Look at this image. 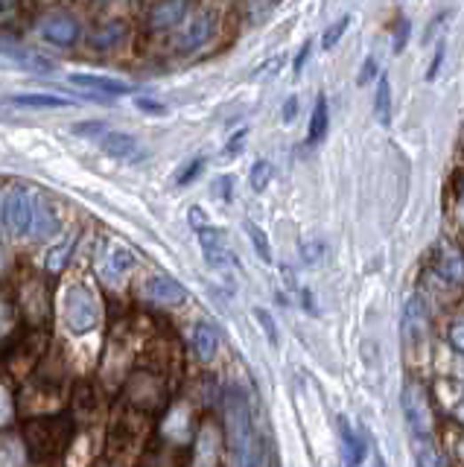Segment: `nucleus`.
<instances>
[{
  "mask_svg": "<svg viewBox=\"0 0 464 467\" xmlns=\"http://www.w3.org/2000/svg\"><path fill=\"white\" fill-rule=\"evenodd\" d=\"M312 53V42H307L304 47H301V53L295 56V74L301 76V71H304V65H307V58Z\"/></svg>",
  "mask_w": 464,
  "mask_h": 467,
  "instance_id": "a19ab883",
  "label": "nucleus"
},
{
  "mask_svg": "<svg viewBox=\"0 0 464 467\" xmlns=\"http://www.w3.org/2000/svg\"><path fill=\"white\" fill-rule=\"evenodd\" d=\"M271 175H275V170H271V164L269 161H257L255 167H251V175H248V182H251V191L255 193H263L269 182H271Z\"/></svg>",
  "mask_w": 464,
  "mask_h": 467,
  "instance_id": "bb28decb",
  "label": "nucleus"
},
{
  "mask_svg": "<svg viewBox=\"0 0 464 467\" xmlns=\"http://www.w3.org/2000/svg\"><path fill=\"white\" fill-rule=\"evenodd\" d=\"M225 432H228V447L234 453L237 467H260L255 421H251L248 397L243 394L240 385H228L225 392Z\"/></svg>",
  "mask_w": 464,
  "mask_h": 467,
  "instance_id": "f257e3e1",
  "label": "nucleus"
},
{
  "mask_svg": "<svg viewBox=\"0 0 464 467\" xmlns=\"http://www.w3.org/2000/svg\"><path fill=\"white\" fill-rule=\"evenodd\" d=\"M144 292H146L149 301L161 304V307H173V304H181V301L187 298L185 286H181L176 277H169V275H155V277H149L146 286H144Z\"/></svg>",
  "mask_w": 464,
  "mask_h": 467,
  "instance_id": "9b49d317",
  "label": "nucleus"
},
{
  "mask_svg": "<svg viewBox=\"0 0 464 467\" xmlns=\"http://www.w3.org/2000/svg\"><path fill=\"white\" fill-rule=\"evenodd\" d=\"M339 439H342V453H345V467H359V462L366 459V444L359 441V435L354 432V426H350L345 415L339 418Z\"/></svg>",
  "mask_w": 464,
  "mask_h": 467,
  "instance_id": "f3484780",
  "label": "nucleus"
},
{
  "mask_svg": "<svg viewBox=\"0 0 464 467\" xmlns=\"http://www.w3.org/2000/svg\"><path fill=\"white\" fill-rule=\"evenodd\" d=\"M255 319L263 324V331H266V339H269V345L275 347L278 345V324H275V319L269 315V310H263V307H255Z\"/></svg>",
  "mask_w": 464,
  "mask_h": 467,
  "instance_id": "c756f323",
  "label": "nucleus"
},
{
  "mask_svg": "<svg viewBox=\"0 0 464 467\" xmlns=\"http://www.w3.org/2000/svg\"><path fill=\"white\" fill-rule=\"evenodd\" d=\"M298 252H301V261H304L307 266H319L321 261H325L327 245H325V240H319V237H310V240L298 245Z\"/></svg>",
  "mask_w": 464,
  "mask_h": 467,
  "instance_id": "a878e982",
  "label": "nucleus"
},
{
  "mask_svg": "<svg viewBox=\"0 0 464 467\" xmlns=\"http://www.w3.org/2000/svg\"><path fill=\"white\" fill-rule=\"evenodd\" d=\"M350 27V15H342L339 21H333L327 29H325V35H321V47L325 50H333L339 44V38L345 35V29Z\"/></svg>",
  "mask_w": 464,
  "mask_h": 467,
  "instance_id": "c85d7f7f",
  "label": "nucleus"
},
{
  "mask_svg": "<svg viewBox=\"0 0 464 467\" xmlns=\"http://www.w3.org/2000/svg\"><path fill=\"white\" fill-rule=\"evenodd\" d=\"M6 103L18 105V108H67V105H74L70 99L56 97V94H15V97H9Z\"/></svg>",
  "mask_w": 464,
  "mask_h": 467,
  "instance_id": "4be33fe9",
  "label": "nucleus"
},
{
  "mask_svg": "<svg viewBox=\"0 0 464 467\" xmlns=\"http://www.w3.org/2000/svg\"><path fill=\"white\" fill-rule=\"evenodd\" d=\"M135 105L140 108V112H149V114H164L167 112V108L161 105V103H153V99H146V97H138Z\"/></svg>",
  "mask_w": 464,
  "mask_h": 467,
  "instance_id": "58836bf2",
  "label": "nucleus"
},
{
  "mask_svg": "<svg viewBox=\"0 0 464 467\" xmlns=\"http://www.w3.org/2000/svg\"><path fill=\"white\" fill-rule=\"evenodd\" d=\"M74 245H76V240H70V243H62V245H56L53 252L47 254V269L50 272H62L65 269V263L70 261V254H74Z\"/></svg>",
  "mask_w": 464,
  "mask_h": 467,
  "instance_id": "cd10ccee",
  "label": "nucleus"
},
{
  "mask_svg": "<svg viewBox=\"0 0 464 467\" xmlns=\"http://www.w3.org/2000/svg\"><path fill=\"white\" fill-rule=\"evenodd\" d=\"M201 167H205V161H201V158H196V161H190L187 167H185V170H181L178 173V178H176V184L178 187H185V184H190V182H193V178L201 173Z\"/></svg>",
  "mask_w": 464,
  "mask_h": 467,
  "instance_id": "473e14b6",
  "label": "nucleus"
},
{
  "mask_svg": "<svg viewBox=\"0 0 464 467\" xmlns=\"http://www.w3.org/2000/svg\"><path fill=\"white\" fill-rule=\"evenodd\" d=\"M403 333H406V339H423V333H427V307L418 295H412L406 310H403Z\"/></svg>",
  "mask_w": 464,
  "mask_h": 467,
  "instance_id": "2eb2a0df",
  "label": "nucleus"
},
{
  "mask_svg": "<svg viewBox=\"0 0 464 467\" xmlns=\"http://www.w3.org/2000/svg\"><path fill=\"white\" fill-rule=\"evenodd\" d=\"M33 220H35V196H29L24 187H12L4 193V225L15 237L33 234Z\"/></svg>",
  "mask_w": 464,
  "mask_h": 467,
  "instance_id": "39448f33",
  "label": "nucleus"
},
{
  "mask_svg": "<svg viewBox=\"0 0 464 467\" xmlns=\"http://www.w3.org/2000/svg\"><path fill=\"white\" fill-rule=\"evenodd\" d=\"M70 85L83 88L85 99H94V103H111V99L132 94V85L120 82V79H108V76H97V74H70L67 76Z\"/></svg>",
  "mask_w": 464,
  "mask_h": 467,
  "instance_id": "423d86ee",
  "label": "nucleus"
},
{
  "mask_svg": "<svg viewBox=\"0 0 464 467\" xmlns=\"http://www.w3.org/2000/svg\"><path fill=\"white\" fill-rule=\"evenodd\" d=\"M374 76H377V56H368L366 62H362V71H359V76H357V82H359V85H368Z\"/></svg>",
  "mask_w": 464,
  "mask_h": 467,
  "instance_id": "c9c22d12",
  "label": "nucleus"
},
{
  "mask_svg": "<svg viewBox=\"0 0 464 467\" xmlns=\"http://www.w3.org/2000/svg\"><path fill=\"white\" fill-rule=\"evenodd\" d=\"M135 269V254L123 245L108 248L106 257L99 261V277L106 284H123V277Z\"/></svg>",
  "mask_w": 464,
  "mask_h": 467,
  "instance_id": "9d476101",
  "label": "nucleus"
},
{
  "mask_svg": "<svg viewBox=\"0 0 464 467\" xmlns=\"http://www.w3.org/2000/svg\"><path fill=\"white\" fill-rule=\"evenodd\" d=\"M400 403H403V418H406L412 435H432L436 432V415H432V403H429V394L427 389L418 383V380H409L403 385V394H400Z\"/></svg>",
  "mask_w": 464,
  "mask_h": 467,
  "instance_id": "f03ea898",
  "label": "nucleus"
},
{
  "mask_svg": "<svg viewBox=\"0 0 464 467\" xmlns=\"http://www.w3.org/2000/svg\"><path fill=\"white\" fill-rule=\"evenodd\" d=\"M295 108H298V97H289L287 105H284V123H292L295 121Z\"/></svg>",
  "mask_w": 464,
  "mask_h": 467,
  "instance_id": "79ce46f5",
  "label": "nucleus"
},
{
  "mask_svg": "<svg viewBox=\"0 0 464 467\" xmlns=\"http://www.w3.org/2000/svg\"><path fill=\"white\" fill-rule=\"evenodd\" d=\"M459 455H461V462H464V439L459 441Z\"/></svg>",
  "mask_w": 464,
  "mask_h": 467,
  "instance_id": "c03bdc74",
  "label": "nucleus"
},
{
  "mask_svg": "<svg viewBox=\"0 0 464 467\" xmlns=\"http://www.w3.org/2000/svg\"><path fill=\"white\" fill-rule=\"evenodd\" d=\"M126 38V24H120V21H111L106 27H99L94 35H90V42H94L99 50H106V47H114L120 44Z\"/></svg>",
  "mask_w": 464,
  "mask_h": 467,
  "instance_id": "b1692460",
  "label": "nucleus"
},
{
  "mask_svg": "<svg viewBox=\"0 0 464 467\" xmlns=\"http://www.w3.org/2000/svg\"><path fill=\"white\" fill-rule=\"evenodd\" d=\"M452 415H456V421L464 426V392H461V397H459V401L452 403Z\"/></svg>",
  "mask_w": 464,
  "mask_h": 467,
  "instance_id": "37998d69",
  "label": "nucleus"
},
{
  "mask_svg": "<svg viewBox=\"0 0 464 467\" xmlns=\"http://www.w3.org/2000/svg\"><path fill=\"white\" fill-rule=\"evenodd\" d=\"M243 228H246L248 240H251V245H255V252H257L260 261H263V263H271V248H269V237L263 234V228L255 225V222H246Z\"/></svg>",
  "mask_w": 464,
  "mask_h": 467,
  "instance_id": "393cba45",
  "label": "nucleus"
},
{
  "mask_svg": "<svg viewBox=\"0 0 464 467\" xmlns=\"http://www.w3.org/2000/svg\"><path fill=\"white\" fill-rule=\"evenodd\" d=\"M190 225H193L196 231H201V228L210 225V222L205 220V214H201V207H190Z\"/></svg>",
  "mask_w": 464,
  "mask_h": 467,
  "instance_id": "ea45409f",
  "label": "nucleus"
},
{
  "mask_svg": "<svg viewBox=\"0 0 464 467\" xmlns=\"http://www.w3.org/2000/svg\"><path fill=\"white\" fill-rule=\"evenodd\" d=\"M216 347H219V336H216V331L210 324H205V322H199L196 327H193V351H196V356L199 360H214L216 356Z\"/></svg>",
  "mask_w": 464,
  "mask_h": 467,
  "instance_id": "aec40b11",
  "label": "nucleus"
},
{
  "mask_svg": "<svg viewBox=\"0 0 464 467\" xmlns=\"http://www.w3.org/2000/svg\"><path fill=\"white\" fill-rule=\"evenodd\" d=\"M327 126H330V112H327V99H325V94H321V97H316V105H312L307 141L321 144L327 137Z\"/></svg>",
  "mask_w": 464,
  "mask_h": 467,
  "instance_id": "412c9836",
  "label": "nucleus"
},
{
  "mask_svg": "<svg viewBox=\"0 0 464 467\" xmlns=\"http://www.w3.org/2000/svg\"><path fill=\"white\" fill-rule=\"evenodd\" d=\"M199 245H201V254H205V261L210 269H228V266H234V254H231V248L225 243V231H219V228L208 225L199 231Z\"/></svg>",
  "mask_w": 464,
  "mask_h": 467,
  "instance_id": "1a4fd4ad",
  "label": "nucleus"
},
{
  "mask_svg": "<svg viewBox=\"0 0 464 467\" xmlns=\"http://www.w3.org/2000/svg\"><path fill=\"white\" fill-rule=\"evenodd\" d=\"M185 12H187L185 0H161L153 12H149V27L153 29H169V27L181 24Z\"/></svg>",
  "mask_w": 464,
  "mask_h": 467,
  "instance_id": "dca6fc26",
  "label": "nucleus"
},
{
  "mask_svg": "<svg viewBox=\"0 0 464 467\" xmlns=\"http://www.w3.org/2000/svg\"><path fill=\"white\" fill-rule=\"evenodd\" d=\"M216 193H219L222 202H231V198H234V178L231 175L216 178Z\"/></svg>",
  "mask_w": 464,
  "mask_h": 467,
  "instance_id": "e433bc0d",
  "label": "nucleus"
},
{
  "mask_svg": "<svg viewBox=\"0 0 464 467\" xmlns=\"http://www.w3.org/2000/svg\"><path fill=\"white\" fill-rule=\"evenodd\" d=\"M412 453H415L418 467H447V455H444V450L432 435H418V439H412Z\"/></svg>",
  "mask_w": 464,
  "mask_h": 467,
  "instance_id": "4468645a",
  "label": "nucleus"
},
{
  "mask_svg": "<svg viewBox=\"0 0 464 467\" xmlns=\"http://www.w3.org/2000/svg\"><path fill=\"white\" fill-rule=\"evenodd\" d=\"M374 464H377V467H386V462H382L380 455H374Z\"/></svg>",
  "mask_w": 464,
  "mask_h": 467,
  "instance_id": "a18cd8bd",
  "label": "nucleus"
},
{
  "mask_svg": "<svg viewBox=\"0 0 464 467\" xmlns=\"http://www.w3.org/2000/svg\"><path fill=\"white\" fill-rule=\"evenodd\" d=\"M246 137H248V132L246 128H240V132L231 137L228 141V146H225V158H237L240 152H243V146H246Z\"/></svg>",
  "mask_w": 464,
  "mask_h": 467,
  "instance_id": "f704fd0d",
  "label": "nucleus"
},
{
  "mask_svg": "<svg viewBox=\"0 0 464 467\" xmlns=\"http://www.w3.org/2000/svg\"><path fill=\"white\" fill-rule=\"evenodd\" d=\"M409 21L403 18V21H397V33H395V42H391V50L395 53H403V47H406V42H409Z\"/></svg>",
  "mask_w": 464,
  "mask_h": 467,
  "instance_id": "72a5a7b5",
  "label": "nucleus"
},
{
  "mask_svg": "<svg viewBox=\"0 0 464 467\" xmlns=\"http://www.w3.org/2000/svg\"><path fill=\"white\" fill-rule=\"evenodd\" d=\"M447 336H450V345L456 347L459 354H464V313H461V315H456V319H452V324H450Z\"/></svg>",
  "mask_w": 464,
  "mask_h": 467,
  "instance_id": "7c9ffc66",
  "label": "nucleus"
},
{
  "mask_svg": "<svg viewBox=\"0 0 464 467\" xmlns=\"http://www.w3.org/2000/svg\"><path fill=\"white\" fill-rule=\"evenodd\" d=\"M99 146H103V152L108 158H117V161H138V158L144 155L135 137L126 132H106L99 137Z\"/></svg>",
  "mask_w": 464,
  "mask_h": 467,
  "instance_id": "ddd939ff",
  "label": "nucleus"
},
{
  "mask_svg": "<svg viewBox=\"0 0 464 467\" xmlns=\"http://www.w3.org/2000/svg\"><path fill=\"white\" fill-rule=\"evenodd\" d=\"M438 272L447 277L450 284H464V254L456 245H444L438 257Z\"/></svg>",
  "mask_w": 464,
  "mask_h": 467,
  "instance_id": "6ab92c4d",
  "label": "nucleus"
},
{
  "mask_svg": "<svg viewBox=\"0 0 464 467\" xmlns=\"http://www.w3.org/2000/svg\"><path fill=\"white\" fill-rule=\"evenodd\" d=\"M444 53H447V47H444V42H438V44H436V56H432V62H429V71H427V79H429V82H432V79H436V76H438V71H441Z\"/></svg>",
  "mask_w": 464,
  "mask_h": 467,
  "instance_id": "4c0bfd02",
  "label": "nucleus"
},
{
  "mask_svg": "<svg viewBox=\"0 0 464 467\" xmlns=\"http://www.w3.org/2000/svg\"><path fill=\"white\" fill-rule=\"evenodd\" d=\"M4 53L9 62H15L21 71H29V74H53L56 71V62H50V58H44L42 53H35V50H29L24 44H12L6 38V47H4Z\"/></svg>",
  "mask_w": 464,
  "mask_h": 467,
  "instance_id": "f8f14e48",
  "label": "nucleus"
},
{
  "mask_svg": "<svg viewBox=\"0 0 464 467\" xmlns=\"http://www.w3.org/2000/svg\"><path fill=\"white\" fill-rule=\"evenodd\" d=\"M24 435H27V447L38 459H50V455H59L65 450L70 424L65 418H47V421L29 424Z\"/></svg>",
  "mask_w": 464,
  "mask_h": 467,
  "instance_id": "20e7f679",
  "label": "nucleus"
},
{
  "mask_svg": "<svg viewBox=\"0 0 464 467\" xmlns=\"http://www.w3.org/2000/svg\"><path fill=\"white\" fill-rule=\"evenodd\" d=\"M74 132L76 135H83V137H94V141H99V137H103L108 128L99 123V121H90V123H76L74 126Z\"/></svg>",
  "mask_w": 464,
  "mask_h": 467,
  "instance_id": "2f4dec72",
  "label": "nucleus"
},
{
  "mask_svg": "<svg viewBox=\"0 0 464 467\" xmlns=\"http://www.w3.org/2000/svg\"><path fill=\"white\" fill-rule=\"evenodd\" d=\"M216 33V15L214 12H199L185 24V29L176 35V50L187 53V50H196L201 44H208Z\"/></svg>",
  "mask_w": 464,
  "mask_h": 467,
  "instance_id": "6e6552de",
  "label": "nucleus"
},
{
  "mask_svg": "<svg viewBox=\"0 0 464 467\" xmlns=\"http://www.w3.org/2000/svg\"><path fill=\"white\" fill-rule=\"evenodd\" d=\"M99 322V301L88 286H70L65 292V324L70 333H88Z\"/></svg>",
  "mask_w": 464,
  "mask_h": 467,
  "instance_id": "7ed1b4c3",
  "label": "nucleus"
},
{
  "mask_svg": "<svg viewBox=\"0 0 464 467\" xmlns=\"http://www.w3.org/2000/svg\"><path fill=\"white\" fill-rule=\"evenodd\" d=\"M59 231V220L53 214V207L44 196H35V220H33V237L38 240H47V237H53Z\"/></svg>",
  "mask_w": 464,
  "mask_h": 467,
  "instance_id": "a211bd4d",
  "label": "nucleus"
},
{
  "mask_svg": "<svg viewBox=\"0 0 464 467\" xmlns=\"http://www.w3.org/2000/svg\"><path fill=\"white\" fill-rule=\"evenodd\" d=\"M38 35L56 47H70L79 38V21L67 12H47L38 18Z\"/></svg>",
  "mask_w": 464,
  "mask_h": 467,
  "instance_id": "0eeeda50",
  "label": "nucleus"
},
{
  "mask_svg": "<svg viewBox=\"0 0 464 467\" xmlns=\"http://www.w3.org/2000/svg\"><path fill=\"white\" fill-rule=\"evenodd\" d=\"M374 114L382 126L391 123V82L389 76H380L377 82V97H374Z\"/></svg>",
  "mask_w": 464,
  "mask_h": 467,
  "instance_id": "5701e85b",
  "label": "nucleus"
}]
</instances>
